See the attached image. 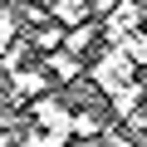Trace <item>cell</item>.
Here are the masks:
<instances>
[{"label": "cell", "mask_w": 147, "mask_h": 147, "mask_svg": "<svg viewBox=\"0 0 147 147\" xmlns=\"http://www.w3.org/2000/svg\"><path fill=\"white\" fill-rule=\"evenodd\" d=\"M10 88H15V93H49V74H44V64H39V69H30V64L10 69Z\"/></svg>", "instance_id": "cell-1"}, {"label": "cell", "mask_w": 147, "mask_h": 147, "mask_svg": "<svg viewBox=\"0 0 147 147\" xmlns=\"http://www.w3.org/2000/svg\"><path fill=\"white\" fill-rule=\"evenodd\" d=\"M44 69L54 74V79H79V74H84V64H79V54H74V49H49V59H44Z\"/></svg>", "instance_id": "cell-2"}, {"label": "cell", "mask_w": 147, "mask_h": 147, "mask_svg": "<svg viewBox=\"0 0 147 147\" xmlns=\"http://www.w3.org/2000/svg\"><path fill=\"white\" fill-rule=\"evenodd\" d=\"M98 39V25H74L69 34H64V49H74V54H84L88 44Z\"/></svg>", "instance_id": "cell-3"}, {"label": "cell", "mask_w": 147, "mask_h": 147, "mask_svg": "<svg viewBox=\"0 0 147 147\" xmlns=\"http://www.w3.org/2000/svg\"><path fill=\"white\" fill-rule=\"evenodd\" d=\"M59 39H64V30H59V25H44V30H34V44H39V49H59Z\"/></svg>", "instance_id": "cell-4"}, {"label": "cell", "mask_w": 147, "mask_h": 147, "mask_svg": "<svg viewBox=\"0 0 147 147\" xmlns=\"http://www.w3.org/2000/svg\"><path fill=\"white\" fill-rule=\"evenodd\" d=\"M113 5H118V0H88V10H98V15H108Z\"/></svg>", "instance_id": "cell-5"}, {"label": "cell", "mask_w": 147, "mask_h": 147, "mask_svg": "<svg viewBox=\"0 0 147 147\" xmlns=\"http://www.w3.org/2000/svg\"><path fill=\"white\" fill-rule=\"evenodd\" d=\"M79 147H93V137H84V142H79Z\"/></svg>", "instance_id": "cell-6"}]
</instances>
